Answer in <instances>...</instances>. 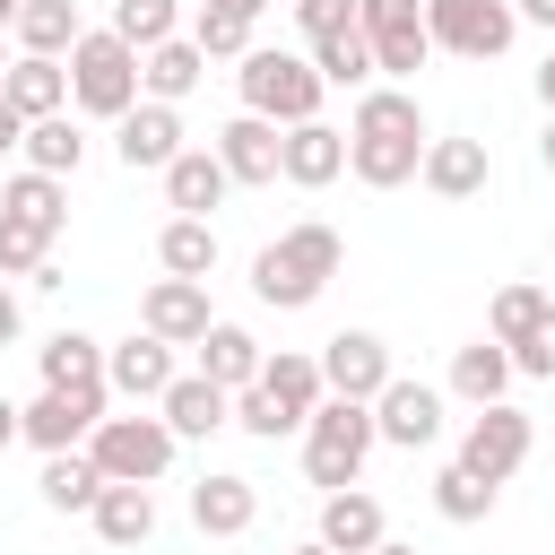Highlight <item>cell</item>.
<instances>
[{
    "label": "cell",
    "mask_w": 555,
    "mask_h": 555,
    "mask_svg": "<svg viewBox=\"0 0 555 555\" xmlns=\"http://www.w3.org/2000/svg\"><path fill=\"white\" fill-rule=\"evenodd\" d=\"M512 17H520V26H546V35H555V0H512Z\"/></svg>",
    "instance_id": "f6af8a7d"
},
{
    "label": "cell",
    "mask_w": 555,
    "mask_h": 555,
    "mask_svg": "<svg viewBox=\"0 0 555 555\" xmlns=\"http://www.w3.org/2000/svg\"><path fill=\"white\" fill-rule=\"evenodd\" d=\"M312 364H321V390H330V399H356V408H373L382 382L399 373L390 347H382V330H338V338H321Z\"/></svg>",
    "instance_id": "8fae6325"
},
{
    "label": "cell",
    "mask_w": 555,
    "mask_h": 555,
    "mask_svg": "<svg viewBox=\"0 0 555 555\" xmlns=\"http://www.w3.org/2000/svg\"><path fill=\"white\" fill-rule=\"evenodd\" d=\"M512 373H529V382H555V321H538V330L512 347Z\"/></svg>",
    "instance_id": "7bdbcfd3"
},
{
    "label": "cell",
    "mask_w": 555,
    "mask_h": 555,
    "mask_svg": "<svg viewBox=\"0 0 555 555\" xmlns=\"http://www.w3.org/2000/svg\"><path fill=\"white\" fill-rule=\"evenodd\" d=\"M434 434H442V390H434V382L390 373V382H382V399H373V442H390V451H425Z\"/></svg>",
    "instance_id": "7c38bea8"
},
{
    "label": "cell",
    "mask_w": 555,
    "mask_h": 555,
    "mask_svg": "<svg viewBox=\"0 0 555 555\" xmlns=\"http://www.w3.org/2000/svg\"><path fill=\"white\" fill-rule=\"evenodd\" d=\"M35 486H43V503H52V512H95V494H104V468H95L87 451H52Z\"/></svg>",
    "instance_id": "d590c367"
},
{
    "label": "cell",
    "mask_w": 555,
    "mask_h": 555,
    "mask_svg": "<svg viewBox=\"0 0 555 555\" xmlns=\"http://www.w3.org/2000/svg\"><path fill=\"white\" fill-rule=\"evenodd\" d=\"M382 538H390V520H382V503H373L364 486L321 494V546H330V555H373Z\"/></svg>",
    "instance_id": "603a6c76"
},
{
    "label": "cell",
    "mask_w": 555,
    "mask_h": 555,
    "mask_svg": "<svg viewBox=\"0 0 555 555\" xmlns=\"http://www.w3.org/2000/svg\"><path fill=\"white\" fill-rule=\"evenodd\" d=\"M208 147H217V165H225V182H234V191H269V182H278V121L234 113Z\"/></svg>",
    "instance_id": "ac0fdd59"
},
{
    "label": "cell",
    "mask_w": 555,
    "mask_h": 555,
    "mask_svg": "<svg viewBox=\"0 0 555 555\" xmlns=\"http://www.w3.org/2000/svg\"><path fill=\"white\" fill-rule=\"evenodd\" d=\"M191 356H199L191 373H208L217 390H251V382H260V356H269V347H260V338H251L243 321H208V338H199Z\"/></svg>",
    "instance_id": "7402d4cb"
},
{
    "label": "cell",
    "mask_w": 555,
    "mask_h": 555,
    "mask_svg": "<svg viewBox=\"0 0 555 555\" xmlns=\"http://www.w3.org/2000/svg\"><path fill=\"white\" fill-rule=\"evenodd\" d=\"M304 61L321 69V87H356V95L382 78V69H373V43H364L356 26H347V35H321V43H304Z\"/></svg>",
    "instance_id": "e575fe53"
},
{
    "label": "cell",
    "mask_w": 555,
    "mask_h": 555,
    "mask_svg": "<svg viewBox=\"0 0 555 555\" xmlns=\"http://www.w3.org/2000/svg\"><path fill=\"white\" fill-rule=\"evenodd\" d=\"M260 390L278 399V416H286L295 434H304V416L330 399V390H321V364H312L304 347H278V356H260Z\"/></svg>",
    "instance_id": "d4e9b609"
},
{
    "label": "cell",
    "mask_w": 555,
    "mask_h": 555,
    "mask_svg": "<svg viewBox=\"0 0 555 555\" xmlns=\"http://www.w3.org/2000/svg\"><path fill=\"white\" fill-rule=\"evenodd\" d=\"M173 373H182V364H173V347H165V338H147V330H130V338H113V347H104V390H113V399H130V408H156Z\"/></svg>",
    "instance_id": "4fadbf2b"
},
{
    "label": "cell",
    "mask_w": 555,
    "mask_h": 555,
    "mask_svg": "<svg viewBox=\"0 0 555 555\" xmlns=\"http://www.w3.org/2000/svg\"><path fill=\"white\" fill-rule=\"evenodd\" d=\"M251 520H260V486H251V477L208 468V477L191 486V529H199V538H243Z\"/></svg>",
    "instance_id": "ffe728a7"
},
{
    "label": "cell",
    "mask_w": 555,
    "mask_h": 555,
    "mask_svg": "<svg viewBox=\"0 0 555 555\" xmlns=\"http://www.w3.org/2000/svg\"><path fill=\"white\" fill-rule=\"evenodd\" d=\"M382 442H373V408H356V399H321L312 416H304V477L321 486V494H347V486H364V460H373Z\"/></svg>",
    "instance_id": "5b68a950"
},
{
    "label": "cell",
    "mask_w": 555,
    "mask_h": 555,
    "mask_svg": "<svg viewBox=\"0 0 555 555\" xmlns=\"http://www.w3.org/2000/svg\"><path fill=\"white\" fill-rule=\"evenodd\" d=\"M173 434H165V416H147V408H130V416H104L95 434H87V460L104 468V486H156L165 468H173Z\"/></svg>",
    "instance_id": "8992f818"
},
{
    "label": "cell",
    "mask_w": 555,
    "mask_h": 555,
    "mask_svg": "<svg viewBox=\"0 0 555 555\" xmlns=\"http://www.w3.org/2000/svg\"><path fill=\"white\" fill-rule=\"evenodd\" d=\"M113 35L130 52H156V43L182 35V0H113Z\"/></svg>",
    "instance_id": "8d00e7d4"
},
{
    "label": "cell",
    "mask_w": 555,
    "mask_h": 555,
    "mask_svg": "<svg viewBox=\"0 0 555 555\" xmlns=\"http://www.w3.org/2000/svg\"><path fill=\"white\" fill-rule=\"evenodd\" d=\"M538 321H555V295H546L538 278H512V286L486 304V338H494V347H520Z\"/></svg>",
    "instance_id": "836d02e7"
},
{
    "label": "cell",
    "mask_w": 555,
    "mask_h": 555,
    "mask_svg": "<svg viewBox=\"0 0 555 555\" xmlns=\"http://www.w3.org/2000/svg\"><path fill=\"white\" fill-rule=\"evenodd\" d=\"M234 425H243L251 442H278V434H295V425L278 416V399H269L260 382H251V390H234Z\"/></svg>",
    "instance_id": "60d3db41"
},
{
    "label": "cell",
    "mask_w": 555,
    "mask_h": 555,
    "mask_svg": "<svg viewBox=\"0 0 555 555\" xmlns=\"http://www.w3.org/2000/svg\"><path fill=\"white\" fill-rule=\"evenodd\" d=\"M225 165H217V147H182L173 165H165V208L173 217H208V208H225Z\"/></svg>",
    "instance_id": "cb8c5ba5"
},
{
    "label": "cell",
    "mask_w": 555,
    "mask_h": 555,
    "mask_svg": "<svg viewBox=\"0 0 555 555\" xmlns=\"http://www.w3.org/2000/svg\"><path fill=\"white\" fill-rule=\"evenodd\" d=\"M295 555H330V546H321V538H312V546H295Z\"/></svg>",
    "instance_id": "db71d44e"
},
{
    "label": "cell",
    "mask_w": 555,
    "mask_h": 555,
    "mask_svg": "<svg viewBox=\"0 0 555 555\" xmlns=\"http://www.w3.org/2000/svg\"><path fill=\"white\" fill-rule=\"evenodd\" d=\"M416 182H425L434 199H477V191L494 182V156H486V139L451 130V139H425V165H416Z\"/></svg>",
    "instance_id": "d6986e66"
},
{
    "label": "cell",
    "mask_w": 555,
    "mask_h": 555,
    "mask_svg": "<svg viewBox=\"0 0 555 555\" xmlns=\"http://www.w3.org/2000/svg\"><path fill=\"white\" fill-rule=\"evenodd\" d=\"M52 260V234H35L26 217H0V278H35Z\"/></svg>",
    "instance_id": "ab89813d"
},
{
    "label": "cell",
    "mask_w": 555,
    "mask_h": 555,
    "mask_svg": "<svg viewBox=\"0 0 555 555\" xmlns=\"http://www.w3.org/2000/svg\"><path fill=\"white\" fill-rule=\"evenodd\" d=\"M234 87H243V113H260V121H278V130H295V121H321V69L304 61V52H286V43H251L243 61H234Z\"/></svg>",
    "instance_id": "3957f363"
},
{
    "label": "cell",
    "mask_w": 555,
    "mask_h": 555,
    "mask_svg": "<svg viewBox=\"0 0 555 555\" xmlns=\"http://www.w3.org/2000/svg\"><path fill=\"white\" fill-rule=\"evenodd\" d=\"M217 9H225V17H243V26H260V17H269V0H217Z\"/></svg>",
    "instance_id": "bcb514c9"
},
{
    "label": "cell",
    "mask_w": 555,
    "mask_h": 555,
    "mask_svg": "<svg viewBox=\"0 0 555 555\" xmlns=\"http://www.w3.org/2000/svg\"><path fill=\"white\" fill-rule=\"evenodd\" d=\"M208 321H217V312H208V286H199V278H156V286L139 295V330L165 338V347H199Z\"/></svg>",
    "instance_id": "9a60e30c"
},
{
    "label": "cell",
    "mask_w": 555,
    "mask_h": 555,
    "mask_svg": "<svg viewBox=\"0 0 555 555\" xmlns=\"http://www.w3.org/2000/svg\"><path fill=\"white\" fill-rule=\"evenodd\" d=\"M17 330H26V304L0 286V347H17Z\"/></svg>",
    "instance_id": "ee69618b"
},
{
    "label": "cell",
    "mask_w": 555,
    "mask_h": 555,
    "mask_svg": "<svg viewBox=\"0 0 555 555\" xmlns=\"http://www.w3.org/2000/svg\"><path fill=\"white\" fill-rule=\"evenodd\" d=\"M9 442H17V399L0 390V451H9Z\"/></svg>",
    "instance_id": "c3c4849f"
},
{
    "label": "cell",
    "mask_w": 555,
    "mask_h": 555,
    "mask_svg": "<svg viewBox=\"0 0 555 555\" xmlns=\"http://www.w3.org/2000/svg\"><path fill=\"white\" fill-rule=\"evenodd\" d=\"M356 35L373 43V69L390 87H408L425 61H434V35H425V0H356Z\"/></svg>",
    "instance_id": "ba28073f"
},
{
    "label": "cell",
    "mask_w": 555,
    "mask_h": 555,
    "mask_svg": "<svg viewBox=\"0 0 555 555\" xmlns=\"http://www.w3.org/2000/svg\"><path fill=\"white\" fill-rule=\"evenodd\" d=\"M373 555H416V546H408V538H382V546H373Z\"/></svg>",
    "instance_id": "816d5d0a"
},
{
    "label": "cell",
    "mask_w": 555,
    "mask_h": 555,
    "mask_svg": "<svg viewBox=\"0 0 555 555\" xmlns=\"http://www.w3.org/2000/svg\"><path fill=\"white\" fill-rule=\"evenodd\" d=\"M347 173V130H330V121H295V130H278V182H295V191H330Z\"/></svg>",
    "instance_id": "2e32d148"
},
{
    "label": "cell",
    "mask_w": 555,
    "mask_h": 555,
    "mask_svg": "<svg viewBox=\"0 0 555 555\" xmlns=\"http://www.w3.org/2000/svg\"><path fill=\"white\" fill-rule=\"evenodd\" d=\"M17 139H26V121H17L9 104H0V147H17Z\"/></svg>",
    "instance_id": "681fc988"
},
{
    "label": "cell",
    "mask_w": 555,
    "mask_h": 555,
    "mask_svg": "<svg viewBox=\"0 0 555 555\" xmlns=\"http://www.w3.org/2000/svg\"><path fill=\"white\" fill-rule=\"evenodd\" d=\"M156 416H165V434H173V442H208V434H225V425H234V390H217L208 373H173V382H165V399H156Z\"/></svg>",
    "instance_id": "e0dca14e"
},
{
    "label": "cell",
    "mask_w": 555,
    "mask_h": 555,
    "mask_svg": "<svg viewBox=\"0 0 555 555\" xmlns=\"http://www.w3.org/2000/svg\"><path fill=\"white\" fill-rule=\"evenodd\" d=\"M494 494H503V486H486V477H468L460 460H451V468L434 477V512H442V520H460V529H468V520H486V512H494Z\"/></svg>",
    "instance_id": "74e56055"
},
{
    "label": "cell",
    "mask_w": 555,
    "mask_h": 555,
    "mask_svg": "<svg viewBox=\"0 0 555 555\" xmlns=\"http://www.w3.org/2000/svg\"><path fill=\"white\" fill-rule=\"evenodd\" d=\"M113 416V390H35L17 408V442H35L43 460L52 451H87V434Z\"/></svg>",
    "instance_id": "30bf717a"
},
{
    "label": "cell",
    "mask_w": 555,
    "mask_h": 555,
    "mask_svg": "<svg viewBox=\"0 0 555 555\" xmlns=\"http://www.w3.org/2000/svg\"><path fill=\"white\" fill-rule=\"evenodd\" d=\"M61 69H69V113H87V121H121L139 104V52L113 26H87Z\"/></svg>",
    "instance_id": "277c9868"
},
{
    "label": "cell",
    "mask_w": 555,
    "mask_h": 555,
    "mask_svg": "<svg viewBox=\"0 0 555 555\" xmlns=\"http://www.w3.org/2000/svg\"><path fill=\"white\" fill-rule=\"evenodd\" d=\"M87 520H95V538H104V546H121V555H130V546H147V538H156V486H104Z\"/></svg>",
    "instance_id": "83f0119b"
},
{
    "label": "cell",
    "mask_w": 555,
    "mask_h": 555,
    "mask_svg": "<svg viewBox=\"0 0 555 555\" xmlns=\"http://www.w3.org/2000/svg\"><path fill=\"white\" fill-rule=\"evenodd\" d=\"M199 78H208V61H199V43H191V35H173V43L139 52V95H147V104H182Z\"/></svg>",
    "instance_id": "f1b7e54d"
},
{
    "label": "cell",
    "mask_w": 555,
    "mask_h": 555,
    "mask_svg": "<svg viewBox=\"0 0 555 555\" xmlns=\"http://www.w3.org/2000/svg\"><path fill=\"white\" fill-rule=\"evenodd\" d=\"M425 35L451 61H503L520 17H512V0H425Z\"/></svg>",
    "instance_id": "52a82bcc"
},
{
    "label": "cell",
    "mask_w": 555,
    "mask_h": 555,
    "mask_svg": "<svg viewBox=\"0 0 555 555\" xmlns=\"http://www.w3.org/2000/svg\"><path fill=\"white\" fill-rule=\"evenodd\" d=\"M538 165L555 173V113H546V130H538Z\"/></svg>",
    "instance_id": "f907efd6"
},
{
    "label": "cell",
    "mask_w": 555,
    "mask_h": 555,
    "mask_svg": "<svg viewBox=\"0 0 555 555\" xmlns=\"http://www.w3.org/2000/svg\"><path fill=\"white\" fill-rule=\"evenodd\" d=\"M0 217H26L35 234H52V243H61V225H69V182H52V173H26V165H17V173L0 182Z\"/></svg>",
    "instance_id": "4dcf8cb0"
},
{
    "label": "cell",
    "mask_w": 555,
    "mask_h": 555,
    "mask_svg": "<svg viewBox=\"0 0 555 555\" xmlns=\"http://www.w3.org/2000/svg\"><path fill=\"white\" fill-rule=\"evenodd\" d=\"M78 35H87L78 26V0H26L9 17V52H35V61H69Z\"/></svg>",
    "instance_id": "484cf974"
},
{
    "label": "cell",
    "mask_w": 555,
    "mask_h": 555,
    "mask_svg": "<svg viewBox=\"0 0 555 555\" xmlns=\"http://www.w3.org/2000/svg\"><path fill=\"white\" fill-rule=\"evenodd\" d=\"M156 269L208 286V278H217V225H208V217H165V225H156Z\"/></svg>",
    "instance_id": "1f68e13d"
},
{
    "label": "cell",
    "mask_w": 555,
    "mask_h": 555,
    "mask_svg": "<svg viewBox=\"0 0 555 555\" xmlns=\"http://www.w3.org/2000/svg\"><path fill=\"white\" fill-rule=\"evenodd\" d=\"M538 104L555 113V43H546V61H538Z\"/></svg>",
    "instance_id": "7dc6e473"
},
{
    "label": "cell",
    "mask_w": 555,
    "mask_h": 555,
    "mask_svg": "<svg viewBox=\"0 0 555 555\" xmlns=\"http://www.w3.org/2000/svg\"><path fill=\"white\" fill-rule=\"evenodd\" d=\"M425 139H434V130H425L416 87L373 78V87L356 95V113H347V173H356L364 191H399V182H416Z\"/></svg>",
    "instance_id": "6da1fadb"
},
{
    "label": "cell",
    "mask_w": 555,
    "mask_h": 555,
    "mask_svg": "<svg viewBox=\"0 0 555 555\" xmlns=\"http://www.w3.org/2000/svg\"><path fill=\"white\" fill-rule=\"evenodd\" d=\"M35 364H43V390H104V338H87V330H52L35 347Z\"/></svg>",
    "instance_id": "4316f807"
},
{
    "label": "cell",
    "mask_w": 555,
    "mask_h": 555,
    "mask_svg": "<svg viewBox=\"0 0 555 555\" xmlns=\"http://www.w3.org/2000/svg\"><path fill=\"white\" fill-rule=\"evenodd\" d=\"M338 269H347L338 225L295 217L278 243H260V251H251V295H260V304H278V312H304V304H321V286H330Z\"/></svg>",
    "instance_id": "7a4b0ae2"
},
{
    "label": "cell",
    "mask_w": 555,
    "mask_h": 555,
    "mask_svg": "<svg viewBox=\"0 0 555 555\" xmlns=\"http://www.w3.org/2000/svg\"><path fill=\"white\" fill-rule=\"evenodd\" d=\"M17 9H26V0H0V26H9V17H17Z\"/></svg>",
    "instance_id": "f5cc1de1"
},
{
    "label": "cell",
    "mask_w": 555,
    "mask_h": 555,
    "mask_svg": "<svg viewBox=\"0 0 555 555\" xmlns=\"http://www.w3.org/2000/svg\"><path fill=\"white\" fill-rule=\"evenodd\" d=\"M295 26H304V43L347 35V26H356V0H295Z\"/></svg>",
    "instance_id": "b9f144b4"
},
{
    "label": "cell",
    "mask_w": 555,
    "mask_h": 555,
    "mask_svg": "<svg viewBox=\"0 0 555 555\" xmlns=\"http://www.w3.org/2000/svg\"><path fill=\"white\" fill-rule=\"evenodd\" d=\"M512 382H520V373H512V347H494V338H468V347L451 356V399H468V408H494Z\"/></svg>",
    "instance_id": "d6a6232c"
},
{
    "label": "cell",
    "mask_w": 555,
    "mask_h": 555,
    "mask_svg": "<svg viewBox=\"0 0 555 555\" xmlns=\"http://www.w3.org/2000/svg\"><path fill=\"white\" fill-rule=\"evenodd\" d=\"M529 451H538V425H529V408H512V399H494V408H477V416L460 425V468L486 477V486L520 477Z\"/></svg>",
    "instance_id": "9c48e42d"
},
{
    "label": "cell",
    "mask_w": 555,
    "mask_h": 555,
    "mask_svg": "<svg viewBox=\"0 0 555 555\" xmlns=\"http://www.w3.org/2000/svg\"><path fill=\"white\" fill-rule=\"evenodd\" d=\"M0 104H9L17 121H52V113H69V69H61V61L17 52V61L0 69Z\"/></svg>",
    "instance_id": "44dd1931"
},
{
    "label": "cell",
    "mask_w": 555,
    "mask_h": 555,
    "mask_svg": "<svg viewBox=\"0 0 555 555\" xmlns=\"http://www.w3.org/2000/svg\"><path fill=\"white\" fill-rule=\"evenodd\" d=\"M113 156L130 165V173H165L173 156H182V104H130L121 121H113Z\"/></svg>",
    "instance_id": "5bb4252c"
},
{
    "label": "cell",
    "mask_w": 555,
    "mask_h": 555,
    "mask_svg": "<svg viewBox=\"0 0 555 555\" xmlns=\"http://www.w3.org/2000/svg\"><path fill=\"white\" fill-rule=\"evenodd\" d=\"M17 156H26V173H52V182H69V173L87 165V130H78V113H52V121H26V139H17Z\"/></svg>",
    "instance_id": "f546056e"
},
{
    "label": "cell",
    "mask_w": 555,
    "mask_h": 555,
    "mask_svg": "<svg viewBox=\"0 0 555 555\" xmlns=\"http://www.w3.org/2000/svg\"><path fill=\"white\" fill-rule=\"evenodd\" d=\"M182 35L199 43V61H243V52H251V26H243V17H225L217 0H199V17H191Z\"/></svg>",
    "instance_id": "f35d334b"
}]
</instances>
